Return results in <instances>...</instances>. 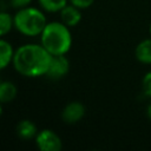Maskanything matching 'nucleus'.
Returning <instances> with one entry per match:
<instances>
[{"mask_svg":"<svg viewBox=\"0 0 151 151\" xmlns=\"http://www.w3.org/2000/svg\"><path fill=\"white\" fill-rule=\"evenodd\" d=\"M52 54L40 44H26L20 46L13 57L14 70L24 77L37 78L46 76Z\"/></svg>","mask_w":151,"mask_h":151,"instance_id":"obj_1","label":"nucleus"},{"mask_svg":"<svg viewBox=\"0 0 151 151\" xmlns=\"http://www.w3.org/2000/svg\"><path fill=\"white\" fill-rule=\"evenodd\" d=\"M64 22H47L40 34L41 45L52 54H66L72 46V35Z\"/></svg>","mask_w":151,"mask_h":151,"instance_id":"obj_2","label":"nucleus"},{"mask_svg":"<svg viewBox=\"0 0 151 151\" xmlns=\"http://www.w3.org/2000/svg\"><path fill=\"white\" fill-rule=\"evenodd\" d=\"M14 27L26 37L40 35L47 25L45 14L35 7H22L13 17Z\"/></svg>","mask_w":151,"mask_h":151,"instance_id":"obj_3","label":"nucleus"},{"mask_svg":"<svg viewBox=\"0 0 151 151\" xmlns=\"http://www.w3.org/2000/svg\"><path fill=\"white\" fill-rule=\"evenodd\" d=\"M35 143L40 151H60L63 149V142L60 137L52 130H41L35 136Z\"/></svg>","mask_w":151,"mask_h":151,"instance_id":"obj_4","label":"nucleus"},{"mask_svg":"<svg viewBox=\"0 0 151 151\" xmlns=\"http://www.w3.org/2000/svg\"><path fill=\"white\" fill-rule=\"evenodd\" d=\"M68 70H70V61L65 57V54L52 55L51 64L46 73V77L53 80H58V79L64 78L68 73Z\"/></svg>","mask_w":151,"mask_h":151,"instance_id":"obj_5","label":"nucleus"},{"mask_svg":"<svg viewBox=\"0 0 151 151\" xmlns=\"http://www.w3.org/2000/svg\"><path fill=\"white\" fill-rule=\"evenodd\" d=\"M86 109L80 101H71L68 103L64 110L61 111V119L65 124H76L83 119L85 116Z\"/></svg>","mask_w":151,"mask_h":151,"instance_id":"obj_6","label":"nucleus"},{"mask_svg":"<svg viewBox=\"0 0 151 151\" xmlns=\"http://www.w3.org/2000/svg\"><path fill=\"white\" fill-rule=\"evenodd\" d=\"M60 19H61V22H64L66 26L73 27L80 22L81 13H80L78 7H76L73 5H70V6L66 5L60 11Z\"/></svg>","mask_w":151,"mask_h":151,"instance_id":"obj_7","label":"nucleus"},{"mask_svg":"<svg viewBox=\"0 0 151 151\" xmlns=\"http://www.w3.org/2000/svg\"><path fill=\"white\" fill-rule=\"evenodd\" d=\"M137 60L142 64H151V38L140 41L134 50Z\"/></svg>","mask_w":151,"mask_h":151,"instance_id":"obj_8","label":"nucleus"},{"mask_svg":"<svg viewBox=\"0 0 151 151\" xmlns=\"http://www.w3.org/2000/svg\"><path fill=\"white\" fill-rule=\"evenodd\" d=\"M17 133L22 139H31L38 134V129L33 122L25 119L17 125Z\"/></svg>","mask_w":151,"mask_h":151,"instance_id":"obj_9","label":"nucleus"},{"mask_svg":"<svg viewBox=\"0 0 151 151\" xmlns=\"http://www.w3.org/2000/svg\"><path fill=\"white\" fill-rule=\"evenodd\" d=\"M14 52L12 45L5 39L0 40V68H6L9 63L13 61Z\"/></svg>","mask_w":151,"mask_h":151,"instance_id":"obj_10","label":"nucleus"},{"mask_svg":"<svg viewBox=\"0 0 151 151\" xmlns=\"http://www.w3.org/2000/svg\"><path fill=\"white\" fill-rule=\"evenodd\" d=\"M17 86L12 81H1L0 84V101L2 104L12 101L17 97Z\"/></svg>","mask_w":151,"mask_h":151,"instance_id":"obj_11","label":"nucleus"},{"mask_svg":"<svg viewBox=\"0 0 151 151\" xmlns=\"http://www.w3.org/2000/svg\"><path fill=\"white\" fill-rule=\"evenodd\" d=\"M38 1L40 7L50 13L60 12L67 5V0H38Z\"/></svg>","mask_w":151,"mask_h":151,"instance_id":"obj_12","label":"nucleus"},{"mask_svg":"<svg viewBox=\"0 0 151 151\" xmlns=\"http://www.w3.org/2000/svg\"><path fill=\"white\" fill-rule=\"evenodd\" d=\"M14 26V19L13 17L7 12L0 13V34L1 37H5Z\"/></svg>","mask_w":151,"mask_h":151,"instance_id":"obj_13","label":"nucleus"},{"mask_svg":"<svg viewBox=\"0 0 151 151\" xmlns=\"http://www.w3.org/2000/svg\"><path fill=\"white\" fill-rule=\"evenodd\" d=\"M142 88H143L144 94L146 97L151 98V71H149L144 76V78L142 80Z\"/></svg>","mask_w":151,"mask_h":151,"instance_id":"obj_14","label":"nucleus"},{"mask_svg":"<svg viewBox=\"0 0 151 151\" xmlns=\"http://www.w3.org/2000/svg\"><path fill=\"white\" fill-rule=\"evenodd\" d=\"M70 2H71V5L78 7L79 9H85V8H88L90 6H92L94 0H70Z\"/></svg>","mask_w":151,"mask_h":151,"instance_id":"obj_15","label":"nucleus"},{"mask_svg":"<svg viewBox=\"0 0 151 151\" xmlns=\"http://www.w3.org/2000/svg\"><path fill=\"white\" fill-rule=\"evenodd\" d=\"M32 0H9L11 5L15 8H22V7H26L28 6V4L31 2Z\"/></svg>","mask_w":151,"mask_h":151,"instance_id":"obj_16","label":"nucleus"},{"mask_svg":"<svg viewBox=\"0 0 151 151\" xmlns=\"http://www.w3.org/2000/svg\"><path fill=\"white\" fill-rule=\"evenodd\" d=\"M146 114H147V117H149V119L151 120V103L147 105V107H146Z\"/></svg>","mask_w":151,"mask_h":151,"instance_id":"obj_17","label":"nucleus"},{"mask_svg":"<svg viewBox=\"0 0 151 151\" xmlns=\"http://www.w3.org/2000/svg\"><path fill=\"white\" fill-rule=\"evenodd\" d=\"M149 31H150V34H151V24H150V28H149Z\"/></svg>","mask_w":151,"mask_h":151,"instance_id":"obj_18","label":"nucleus"}]
</instances>
